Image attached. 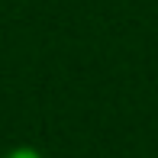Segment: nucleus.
<instances>
[{
  "instance_id": "nucleus-1",
  "label": "nucleus",
  "mask_w": 158,
  "mask_h": 158,
  "mask_svg": "<svg viewBox=\"0 0 158 158\" xmlns=\"http://www.w3.org/2000/svg\"><path fill=\"white\" fill-rule=\"evenodd\" d=\"M6 158H42V155L35 152V148H13Z\"/></svg>"
}]
</instances>
